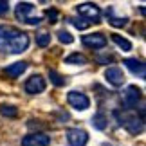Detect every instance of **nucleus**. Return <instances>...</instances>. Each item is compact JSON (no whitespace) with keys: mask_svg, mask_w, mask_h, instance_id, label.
<instances>
[{"mask_svg":"<svg viewBox=\"0 0 146 146\" xmlns=\"http://www.w3.org/2000/svg\"><path fill=\"white\" fill-rule=\"evenodd\" d=\"M33 11H35V4L20 2V4H16V7H15V16H16V20L24 22V24H27V25H38L42 22V18L38 15L35 16Z\"/></svg>","mask_w":146,"mask_h":146,"instance_id":"f257e3e1","label":"nucleus"},{"mask_svg":"<svg viewBox=\"0 0 146 146\" xmlns=\"http://www.w3.org/2000/svg\"><path fill=\"white\" fill-rule=\"evenodd\" d=\"M115 117L130 133H141L144 130V121L141 117H137V114H123L121 115L119 112H115Z\"/></svg>","mask_w":146,"mask_h":146,"instance_id":"f03ea898","label":"nucleus"},{"mask_svg":"<svg viewBox=\"0 0 146 146\" xmlns=\"http://www.w3.org/2000/svg\"><path fill=\"white\" fill-rule=\"evenodd\" d=\"M78 15L83 16L85 20H88V24H98L101 20V9L94 2H83L76 5Z\"/></svg>","mask_w":146,"mask_h":146,"instance_id":"7ed1b4c3","label":"nucleus"},{"mask_svg":"<svg viewBox=\"0 0 146 146\" xmlns=\"http://www.w3.org/2000/svg\"><path fill=\"white\" fill-rule=\"evenodd\" d=\"M67 101H69V105L76 110H87L88 106H90L88 96H85L83 92H78V90H70L67 94Z\"/></svg>","mask_w":146,"mask_h":146,"instance_id":"20e7f679","label":"nucleus"},{"mask_svg":"<svg viewBox=\"0 0 146 146\" xmlns=\"http://www.w3.org/2000/svg\"><path fill=\"white\" fill-rule=\"evenodd\" d=\"M45 87H47V83L45 80L40 76V74H33L29 80L25 81V92L27 94H31V96H35V94H42L43 90H45Z\"/></svg>","mask_w":146,"mask_h":146,"instance_id":"39448f33","label":"nucleus"},{"mask_svg":"<svg viewBox=\"0 0 146 146\" xmlns=\"http://www.w3.org/2000/svg\"><path fill=\"white\" fill-rule=\"evenodd\" d=\"M49 144H50V137L42 132L27 133L25 137H22V146H49Z\"/></svg>","mask_w":146,"mask_h":146,"instance_id":"423d86ee","label":"nucleus"},{"mask_svg":"<svg viewBox=\"0 0 146 146\" xmlns=\"http://www.w3.org/2000/svg\"><path fill=\"white\" fill-rule=\"evenodd\" d=\"M67 141L70 146H87L88 133L81 128H70V130H67Z\"/></svg>","mask_w":146,"mask_h":146,"instance_id":"0eeeda50","label":"nucleus"},{"mask_svg":"<svg viewBox=\"0 0 146 146\" xmlns=\"http://www.w3.org/2000/svg\"><path fill=\"white\" fill-rule=\"evenodd\" d=\"M139 99H141V88L135 87V85H128L123 92V103H125L126 108H133Z\"/></svg>","mask_w":146,"mask_h":146,"instance_id":"6e6552de","label":"nucleus"},{"mask_svg":"<svg viewBox=\"0 0 146 146\" xmlns=\"http://www.w3.org/2000/svg\"><path fill=\"white\" fill-rule=\"evenodd\" d=\"M81 42H83V45L88 47V49H105L106 47V38L105 35H101V33H94V35H85L81 38Z\"/></svg>","mask_w":146,"mask_h":146,"instance_id":"1a4fd4ad","label":"nucleus"},{"mask_svg":"<svg viewBox=\"0 0 146 146\" xmlns=\"http://www.w3.org/2000/svg\"><path fill=\"white\" fill-rule=\"evenodd\" d=\"M105 80L110 83L112 87H121L125 83V74L119 67H108L105 70Z\"/></svg>","mask_w":146,"mask_h":146,"instance_id":"9d476101","label":"nucleus"},{"mask_svg":"<svg viewBox=\"0 0 146 146\" xmlns=\"http://www.w3.org/2000/svg\"><path fill=\"white\" fill-rule=\"evenodd\" d=\"M123 63H125V67L128 70L132 72V74H135V76H139V78H146V65L143 63L141 60H137V58H126L125 61H123Z\"/></svg>","mask_w":146,"mask_h":146,"instance_id":"9b49d317","label":"nucleus"},{"mask_svg":"<svg viewBox=\"0 0 146 146\" xmlns=\"http://www.w3.org/2000/svg\"><path fill=\"white\" fill-rule=\"evenodd\" d=\"M25 70H27L25 61H16V63L9 65L7 69H5V74L11 76V78H18V76H22V72H25Z\"/></svg>","mask_w":146,"mask_h":146,"instance_id":"f8f14e48","label":"nucleus"},{"mask_svg":"<svg viewBox=\"0 0 146 146\" xmlns=\"http://www.w3.org/2000/svg\"><path fill=\"white\" fill-rule=\"evenodd\" d=\"M112 40H114V43L119 49H123V50H132V42L130 40H126V38H123L121 35H112Z\"/></svg>","mask_w":146,"mask_h":146,"instance_id":"ddd939ff","label":"nucleus"},{"mask_svg":"<svg viewBox=\"0 0 146 146\" xmlns=\"http://www.w3.org/2000/svg\"><path fill=\"white\" fill-rule=\"evenodd\" d=\"M92 126L96 128V130H105L106 128V115L103 114V112H98L96 115L92 117Z\"/></svg>","mask_w":146,"mask_h":146,"instance_id":"4468645a","label":"nucleus"},{"mask_svg":"<svg viewBox=\"0 0 146 146\" xmlns=\"http://www.w3.org/2000/svg\"><path fill=\"white\" fill-rule=\"evenodd\" d=\"M65 63H70V65H87V58L80 52H74L70 56L65 58Z\"/></svg>","mask_w":146,"mask_h":146,"instance_id":"2eb2a0df","label":"nucleus"},{"mask_svg":"<svg viewBox=\"0 0 146 146\" xmlns=\"http://www.w3.org/2000/svg\"><path fill=\"white\" fill-rule=\"evenodd\" d=\"M106 16H108L110 24L114 25V27H123V25H126V18H119V16H114V9H108V11H106Z\"/></svg>","mask_w":146,"mask_h":146,"instance_id":"dca6fc26","label":"nucleus"},{"mask_svg":"<svg viewBox=\"0 0 146 146\" xmlns=\"http://www.w3.org/2000/svg\"><path fill=\"white\" fill-rule=\"evenodd\" d=\"M49 78H50V81H52L56 87H63L65 85V78L61 76L60 72H56V70H49Z\"/></svg>","mask_w":146,"mask_h":146,"instance_id":"f3484780","label":"nucleus"},{"mask_svg":"<svg viewBox=\"0 0 146 146\" xmlns=\"http://www.w3.org/2000/svg\"><path fill=\"white\" fill-rule=\"evenodd\" d=\"M58 40H60L61 43H67V45H70V43L74 42V36H72L69 31L61 29V31H58Z\"/></svg>","mask_w":146,"mask_h":146,"instance_id":"a211bd4d","label":"nucleus"},{"mask_svg":"<svg viewBox=\"0 0 146 146\" xmlns=\"http://www.w3.org/2000/svg\"><path fill=\"white\" fill-rule=\"evenodd\" d=\"M0 114L5 117H16V108L13 105H2L0 106Z\"/></svg>","mask_w":146,"mask_h":146,"instance_id":"6ab92c4d","label":"nucleus"},{"mask_svg":"<svg viewBox=\"0 0 146 146\" xmlns=\"http://www.w3.org/2000/svg\"><path fill=\"white\" fill-rule=\"evenodd\" d=\"M36 43L40 47H47L50 43V35H47V33H40V35L36 36Z\"/></svg>","mask_w":146,"mask_h":146,"instance_id":"aec40b11","label":"nucleus"},{"mask_svg":"<svg viewBox=\"0 0 146 146\" xmlns=\"http://www.w3.org/2000/svg\"><path fill=\"white\" fill-rule=\"evenodd\" d=\"M69 22H70V24L76 27V29H80V31H85L87 27L90 25L88 22H83V20H80V18H69Z\"/></svg>","mask_w":146,"mask_h":146,"instance_id":"412c9836","label":"nucleus"},{"mask_svg":"<svg viewBox=\"0 0 146 146\" xmlns=\"http://www.w3.org/2000/svg\"><path fill=\"white\" fill-rule=\"evenodd\" d=\"M45 16L49 18L50 24H54V22L58 20V11H56V9H47V11H45Z\"/></svg>","mask_w":146,"mask_h":146,"instance_id":"4be33fe9","label":"nucleus"},{"mask_svg":"<svg viewBox=\"0 0 146 146\" xmlns=\"http://www.w3.org/2000/svg\"><path fill=\"white\" fill-rule=\"evenodd\" d=\"M7 11H9V2L7 0H0V16L7 15Z\"/></svg>","mask_w":146,"mask_h":146,"instance_id":"5701e85b","label":"nucleus"},{"mask_svg":"<svg viewBox=\"0 0 146 146\" xmlns=\"http://www.w3.org/2000/svg\"><path fill=\"white\" fill-rule=\"evenodd\" d=\"M101 146H112V144H108V143H103V144H101Z\"/></svg>","mask_w":146,"mask_h":146,"instance_id":"b1692460","label":"nucleus"}]
</instances>
